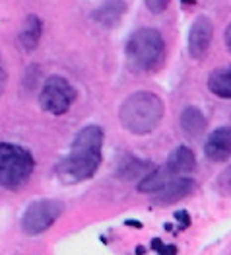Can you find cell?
I'll return each mask as SVG.
<instances>
[{"mask_svg": "<svg viewBox=\"0 0 231 255\" xmlns=\"http://www.w3.org/2000/svg\"><path fill=\"white\" fill-rule=\"evenodd\" d=\"M150 171H152V164H150L148 160H138V158L128 156L126 160L121 162V168L117 171V175H119L121 179L130 181V179H134V177H140V179L146 177Z\"/></svg>", "mask_w": 231, "mask_h": 255, "instance_id": "15", "label": "cell"}, {"mask_svg": "<svg viewBox=\"0 0 231 255\" xmlns=\"http://www.w3.org/2000/svg\"><path fill=\"white\" fill-rule=\"evenodd\" d=\"M169 179H173V175H171L163 166H161V168H154L146 177L140 179V183H138V191L140 193H155L157 189H161Z\"/></svg>", "mask_w": 231, "mask_h": 255, "instance_id": "16", "label": "cell"}, {"mask_svg": "<svg viewBox=\"0 0 231 255\" xmlns=\"http://www.w3.org/2000/svg\"><path fill=\"white\" fill-rule=\"evenodd\" d=\"M35 170L31 152L14 142H0V185L4 189L23 187Z\"/></svg>", "mask_w": 231, "mask_h": 255, "instance_id": "4", "label": "cell"}, {"mask_svg": "<svg viewBox=\"0 0 231 255\" xmlns=\"http://www.w3.org/2000/svg\"><path fill=\"white\" fill-rule=\"evenodd\" d=\"M214 39V25L208 16L200 14L192 21L189 29V53L192 59H202Z\"/></svg>", "mask_w": 231, "mask_h": 255, "instance_id": "7", "label": "cell"}, {"mask_svg": "<svg viewBox=\"0 0 231 255\" xmlns=\"http://www.w3.org/2000/svg\"><path fill=\"white\" fill-rule=\"evenodd\" d=\"M179 125H181L185 134H189V136H200L206 130V127H208V121H206L204 113L198 107L189 106L181 111Z\"/></svg>", "mask_w": 231, "mask_h": 255, "instance_id": "13", "label": "cell"}, {"mask_svg": "<svg viewBox=\"0 0 231 255\" xmlns=\"http://www.w3.org/2000/svg\"><path fill=\"white\" fill-rule=\"evenodd\" d=\"M163 168L173 175V177H177V175H187L190 171L196 168V160H194V154H192V150L189 146H179V148H175L171 154H169L167 162L163 164Z\"/></svg>", "mask_w": 231, "mask_h": 255, "instance_id": "12", "label": "cell"}, {"mask_svg": "<svg viewBox=\"0 0 231 255\" xmlns=\"http://www.w3.org/2000/svg\"><path fill=\"white\" fill-rule=\"evenodd\" d=\"M165 115V106L161 98L154 92L140 90L126 98L119 107V121L121 125L136 136H144L154 132L159 127Z\"/></svg>", "mask_w": 231, "mask_h": 255, "instance_id": "2", "label": "cell"}, {"mask_svg": "<svg viewBox=\"0 0 231 255\" xmlns=\"http://www.w3.org/2000/svg\"><path fill=\"white\" fill-rule=\"evenodd\" d=\"M43 35V20L35 14L25 16L23 25H21L20 33H18V43L25 53H31L37 49V45L41 41Z\"/></svg>", "mask_w": 231, "mask_h": 255, "instance_id": "11", "label": "cell"}, {"mask_svg": "<svg viewBox=\"0 0 231 255\" xmlns=\"http://www.w3.org/2000/svg\"><path fill=\"white\" fill-rule=\"evenodd\" d=\"M6 80H8V74H6V68H4V61L0 57V96H2L4 88H6Z\"/></svg>", "mask_w": 231, "mask_h": 255, "instance_id": "19", "label": "cell"}, {"mask_svg": "<svg viewBox=\"0 0 231 255\" xmlns=\"http://www.w3.org/2000/svg\"><path fill=\"white\" fill-rule=\"evenodd\" d=\"M196 183L192 177H173L167 183L157 189L152 197V205L154 207H167V205H175L181 199L189 197L190 193L194 191Z\"/></svg>", "mask_w": 231, "mask_h": 255, "instance_id": "8", "label": "cell"}, {"mask_svg": "<svg viewBox=\"0 0 231 255\" xmlns=\"http://www.w3.org/2000/svg\"><path fill=\"white\" fill-rule=\"evenodd\" d=\"M64 213V203L57 199L33 201L21 214V230L27 236H39L47 232Z\"/></svg>", "mask_w": 231, "mask_h": 255, "instance_id": "6", "label": "cell"}, {"mask_svg": "<svg viewBox=\"0 0 231 255\" xmlns=\"http://www.w3.org/2000/svg\"><path fill=\"white\" fill-rule=\"evenodd\" d=\"M154 248H157L161 255H175V254H177V250H175L173 246H165V248H163L159 242H155V244H154Z\"/></svg>", "mask_w": 231, "mask_h": 255, "instance_id": "20", "label": "cell"}, {"mask_svg": "<svg viewBox=\"0 0 231 255\" xmlns=\"http://www.w3.org/2000/svg\"><path fill=\"white\" fill-rule=\"evenodd\" d=\"M74 102H76V88L64 76L53 74L43 82L39 92V106L43 111L59 117L64 115Z\"/></svg>", "mask_w": 231, "mask_h": 255, "instance_id": "5", "label": "cell"}, {"mask_svg": "<svg viewBox=\"0 0 231 255\" xmlns=\"http://www.w3.org/2000/svg\"><path fill=\"white\" fill-rule=\"evenodd\" d=\"M126 64L132 72L155 70L165 59V41L159 29L140 27L132 31L125 47Z\"/></svg>", "mask_w": 231, "mask_h": 255, "instance_id": "3", "label": "cell"}, {"mask_svg": "<svg viewBox=\"0 0 231 255\" xmlns=\"http://www.w3.org/2000/svg\"><path fill=\"white\" fill-rule=\"evenodd\" d=\"M216 187L222 195H231V164L218 175V181H216Z\"/></svg>", "mask_w": 231, "mask_h": 255, "instance_id": "17", "label": "cell"}, {"mask_svg": "<svg viewBox=\"0 0 231 255\" xmlns=\"http://www.w3.org/2000/svg\"><path fill=\"white\" fill-rule=\"evenodd\" d=\"M224 37H226V47H228V51L231 53V21H230V25L226 27V33H224Z\"/></svg>", "mask_w": 231, "mask_h": 255, "instance_id": "21", "label": "cell"}, {"mask_svg": "<svg viewBox=\"0 0 231 255\" xmlns=\"http://www.w3.org/2000/svg\"><path fill=\"white\" fill-rule=\"evenodd\" d=\"M204 156L216 162H228L231 158V127H218L216 130H212L206 144H204Z\"/></svg>", "mask_w": 231, "mask_h": 255, "instance_id": "9", "label": "cell"}, {"mask_svg": "<svg viewBox=\"0 0 231 255\" xmlns=\"http://www.w3.org/2000/svg\"><path fill=\"white\" fill-rule=\"evenodd\" d=\"M144 2H146V8L152 14H161V12H165L171 0H144Z\"/></svg>", "mask_w": 231, "mask_h": 255, "instance_id": "18", "label": "cell"}, {"mask_svg": "<svg viewBox=\"0 0 231 255\" xmlns=\"http://www.w3.org/2000/svg\"><path fill=\"white\" fill-rule=\"evenodd\" d=\"M126 10H128V4L125 0H105L99 8H95L91 12V20L101 27L111 29V27H117L121 23Z\"/></svg>", "mask_w": 231, "mask_h": 255, "instance_id": "10", "label": "cell"}, {"mask_svg": "<svg viewBox=\"0 0 231 255\" xmlns=\"http://www.w3.org/2000/svg\"><path fill=\"white\" fill-rule=\"evenodd\" d=\"M208 90L214 96L231 100V66H220L208 76Z\"/></svg>", "mask_w": 231, "mask_h": 255, "instance_id": "14", "label": "cell"}, {"mask_svg": "<svg viewBox=\"0 0 231 255\" xmlns=\"http://www.w3.org/2000/svg\"><path fill=\"white\" fill-rule=\"evenodd\" d=\"M103 140L105 132L97 125L80 128L74 136L68 152L57 164V175L66 185H76L91 179L103 162Z\"/></svg>", "mask_w": 231, "mask_h": 255, "instance_id": "1", "label": "cell"}, {"mask_svg": "<svg viewBox=\"0 0 231 255\" xmlns=\"http://www.w3.org/2000/svg\"><path fill=\"white\" fill-rule=\"evenodd\" d=\"M181 4H183V6H194L196 0H181Z\"/></svg>", "mask_w": 231, "mask_h": 255, "instance_id": "22", "label": "cell"}]
</instances>
